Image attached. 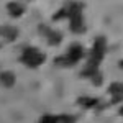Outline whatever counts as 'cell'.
Returning <instances> with one entry per match:
<instances>
[{"label": "cell", "mask_w": 123, "mask_h": 123, "mask_svg": "<svg viewBox=\"0 0 123 123\" xmlns=\"http://www.w3.org/2000/svg\"><path fill=\"white\" fill-rule=\"evenodd\" d=\"M105 49H107V41H105L104 36H98V38L95 39V44H94V48H92V53H90V56H89V61H87V64H85V67H84L82 76L92 77L95 72L98 71V64H100L102 59H104Z\"/></svg>", "instance_id": "1"}, {"label": "cell", "mask_w": 123, "mask_h": 123, "mask_svg": "<svg viewBox=\"0 0 123 123\" xmlns=\"http://www.w3.org/2000/svg\"><path fill=\"white\" fill-rule=\"evenodd\" d=\"M108 92L113 95V100H112V104H117V102H120L123 98V84L120 82H115L108 87Z\"/></svg>", "instance_id": "6"}, {"label": "cell", "mask_w": 123, "mask_h": 123, "mask_svg": "<svg viewBox=\"0 0 123 123\" xmlns=\"http://www.w3.org/2000/svg\"><path fill=\"white\" fill-rule=\"evenodd\" d=\"M3 36L7 38V41H13L18 36V30L15 28V26H5L3 28Z\"/></svg>", "instance_id": "9"}, {"label": "cell", "mask_w": 123, "mask_h": 123, "mask_svg": "<svg viewBox=\"0 0 123 123\" xmlns=\"http://www.w3.org/2000/svg\"><path fill=\"white\" fill-rule=\"evenodd\" d=\"M39 30H41V31H44V35L48 36V43H49L51 46H54V44H59V43H61L62 36H61L57 31H51V30L48 28V26H44V25H41Z\"/></svg>", "instance_id": "5"}, {"label": "cell", "mask_w": 123, "mask_h": 123, "mask_svg": "<svg viewBox=\"0 0 123 123\" xmlns=\"http://www.w3.org/2000/svg\"><path fill=\"white\" fill-rule=\"evenodd\" d=\"M120 115H122V117H123V107H122V108H120Z\"/></svg>", "instance_id": "15"}, {"label": "cell", "mask_w": 123, "mask_h": 123, "mask_svg": "<svg viewBox=\"0 0 123 123\" xmlns=\"http://www.w3.org/2000/svg\"><path fill=\"white\" fill-rule=\"evenodd\" d=\"M66 8H67V15H69V18H71V30H72L74 33L82 31V30H84V20H82L84 3L74 2V3H69Z\"/></svg>", "instance_id": "2"}, {"label": "cell", "mask_w": 123, "mask_h": 123, "mask_svg": "<svg viewBox=\"0 0 123 123\" xmlns=\"http://www.w3.org/2000/svg\"><path fill=\"white\" fill-rule=\"evenodd\" d=\"M41 123H56V117H51V115H44L41 118Z\"/></svg>", "instance_id": "13"}, {"label": "cell", "mask_w": 123, "mask_h": 123, "mask_svg": "<svg viewBox=\"0 0 123 123\" xmlns=\"http://www.w3.org/2000/svg\"><path fill=\"white\" fill-rule=\"evenodd\" d=\"M76 118L74 117H69V115H61V117H56V123H74Z\"/></svg>", "instance_id": "11"}, {"label": "cell", "mask_w": 123, "mask_h": 123, "mask_svg": "<svg viewBox=\"0 0 123 123\" xmlns=\"http://www.w3.org/2000/svg\"><path fill=\"white\" fill-rule=\"evenodd\" d=\"M0 82L5 85V87H13V84H15V74L12 71L0 72Z\"/></svg>", "instance_id": "7"}, {"label": "cell", "mask_w": 123, "mask_h": 123, "mask_svg": "<svg viewBox=\"0 0 123 123\" xmlns=\"http://www.w3.org/2000/svg\"><path fill=\"white\" fill-rule=\"evenodd\" d=\"M97 98H90V97H80L79 98V105H82V107H85V108H90V107H94V105H97Z\"/></svg>", "instance_id": "10"}, {"label": "cell", "mask_w": 123, "mask_h": 123, "mask_svg": "<svg viewBox=\"0 0 123 123\" xmlns=\"http://www.w3.org/2000/svg\"><path fill=\"white\" fill-rule=\"evenodd\" d=\"M120 67H123V61H120Z\"/></svg>", "instance_id": "16"}, {"label": "cell", "mask_w": 123, "mask_h": 123, "mask_svg": "<svg viewBox=\"0 0 123 123\" xmlns=\"http://www.w3.org/2000/svg\"><path fill=\"white\" fill-rule=\"evenodd\" d=\"M102 80H104V77H102V74L97 71L94 76H92V82H94L95 85H98V84H102Z\"/></svg>", "instance_id": "12"}, {"label": "cell", "mask_w": 123, "mask_h": 123, "mask_svg": "<svg viewBox=\"0 0 123 123\" xmlns=\"http://www.w3.org/2000/svg\"><path fill=\"white\" fill-rule=\"evenodd\" d=\"M82 54H84L82 46L79 43H74V44H71V48H69L66 56L56 59V64H59V66H72V64H76L77 61L82 57Z\"/></svg>", "instance_id": "4"}, {"label": "cell", "mask_w": 123, "mask_h": 123, "mask_svg": "<svg viewBox=\"0 0 123 123\" xmlns=\"http://www.w3.org/2000/svg\"><path fill=\"white\" fill-rule=\"evenodd\" d=\"M7 10H8V13L12 17H20L25 8H23V5H20L17 2H8L7 3Z\"/></svg>", "instance_id": "8"}, {"label": "cell", "mask_w": 123, "mask_h": 123, "mask_svg": "<svg viewBox=\"0 0 123 123\" xmlns=\"http://www.w3.org/2000/svg\"><path fill=\"white\" fill-rule=\"evenodd\" d=\"M21 62L25 64V66L28 67H38L41 66L43 62H44V54L38 51L36 48H25V51H23V54H21Z\"/></svg>", "instance_id": "3"}, {"label": "cell", "mask_w": 123, "mask_h": 123, "mask_svg": "<svg viewBox=\"0 0 123 123\" xmlns=\"http://www.w3.org/2000/svg\"><path fill=\"white\" fill-rule=\"evenodd\" d=\"M66 15H67V8L64 7V8L61 10V12H57L56 15H54V20H57V18H62V17H66Z\"/></svg>", "instance_id": "14"}]
</instances>
